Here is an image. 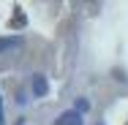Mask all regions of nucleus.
<instances>
[{
    "label": "nucleus",
    "instance_id": "nucleus-1",
    "mask_svg": "<svg viewBox=\"0 0 128 125\" xmlns=\"http://www.w3.org/2000/svg\"><path fill=\"white\" fill-rule=\"evenodd\" d=\"M54 125H82V114H79L76 109H71V112H63V114L54 120Z\"/></svg>",
    "mask_w": 128,
    "mask_h": 125
},
{
    "label": "nucleus",
    "instance_id": "nucleus-2",
    "mask_svg": "<svg viewBox=\"0 0 128 125\" xmlns=\"http://www.w3.org/2000/svg\"><path fill=\"white\" fill-rule=\"evenodd\" d=\"M33 93H36V95H46V79L41 74L33 76Z\"/></svg>",
    "mask_w": 128,
    "mask_h": 125
},
{
    "label": "nucleus",
    "instance_id": "nucleus-3",
    "mask_svg": "<svg viewBox=\"0 0 128 125\" xmlns=\"http://www.w3.org/2000/svg\"><path fill=\"white\" fill-rule=\"evenodd\" d=\"M19 44H22V38H19V35H8V38H0V52L14 49V46H19Z\"/></svg>",
    "mask_w": 128,
    "mask_h": 125
},
{
    "label": "nucleus",
    "instance_id": "nucleus-4",
    "mask_svg": "<svg viewBox=\"0 0 128 125\" xmlns=\"http://www.w3.org/2000/svg\"><path fill=\"white\" fill-rule=\"evenodd\" d=\"M0 125H3V101H0Z\"/></svg>",
    "mask_w": 128,
    "mask_h": 125
}]
</instances>
